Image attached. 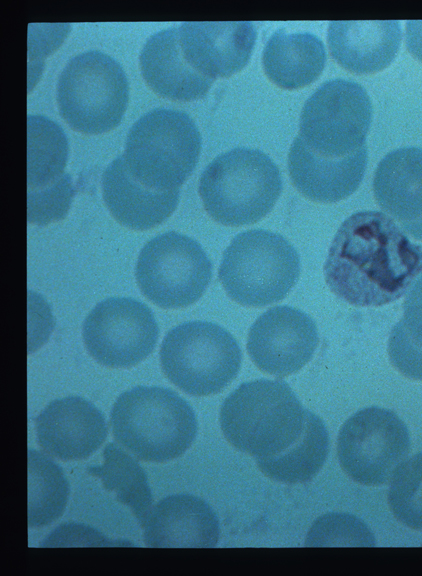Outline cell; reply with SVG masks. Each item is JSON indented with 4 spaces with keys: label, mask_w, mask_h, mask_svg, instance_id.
<instances>
[{
    "label": "cell",
    "mask_w": 422,
    "mask_h": 576,
    "mask_svg": "<svg viewBox=\"0 0 422 576\" xmlns=\"http://www.w3.org/2000/svg\"><path fill=\"white\" fill-rule=\"evenodd\" d=\"M406 45L409 52L422 62V20L407 21Z\"/></svg>",
    "instance_id": "obj_30"
},
{
    "label": "cell",
    "mask_w": 422,
    "mask_h": 576,
    "mask_svg": "<svg viewBox=\"0 0 422 576\" xmlns=\"http://www.w3.org/2000/svg\"><path fill=\"white\" fill-rule=\"evenodd\" d=\"M186 61L201 74L228 77L249 62L256 38L252 22H184L178 27Z\"/></svg>",
    "instance_id": "obj_14"
},
{
    "label": "cell",
    "mask_w": 422,
    "mask_h": 576,
    "mask_svg": "<svg viewBox=\"0 0 422 576\" xmlns=\"http://www.w3.org/2000/svg\"><path fill=\"white\" fill-rule=\"evenodd\" d=\"M201 135L185 112L153 109L131 127L123 155L130 175L142 185L159 191L180 189L194 171Z\"/></svg>",
    "instance_id": "obj_5"
},
{
    "label": "cell",
    "mask_w": 422,
    "mask_h": 576,
    "mask_svg": "<svg viewBox=\"0 0 422 576\" xmlns=\"http://www.w3.org/2000/svg\"><path fill=\"white\" fill-rule=\"evenodd\" d=\"M141 292L161 308L195 303L212 278V263L193 238L168 231L141 249L135 270Z\"/></svg>",
    "instance_id": "obj_9"
},
{
    "label": "cell",
    "mask_w": 422,
    "mask_h": 576,
    "mask_svg": "<svg viewBox=\"0 0 422 576\" xmlns=\"http://www.w3.org/2000/svg\"><path fill=\"white\" fill-rule=\"evenodd\" d=\"M306 546H375L374 534L356 516L347 513H328L312 524Z\"/></svg>",
    "instance_id": "obj_29"
},
{
    "label": "cell",
    "mask_w": 422,
    "mask_h": 576,
    "mask_svg": "<svg viewBox=\"0 0 422 576\" xmlns=\"http://www.w3.org/2000/svg\"><path fill=\"white\" fill-rule=\"evenodd\" d=\"M219 536L215 511L203 499L189 494L161 499L144 525V542L153 548H212Z\"/></svg>",
    "instance_id": "obj_17"
},
{
    "label": "cell",
    "mask_w": 422,
    "mask_h": 576,
    "mask_svg": "<svg viewBox=\"0 0 422 576\" xmlns=\"http://www.w3.org/2000/svg\"><path fill=\"white\" fill-rule=\"evenodd\" d=\"M268 78L286 89L314 82L326 63L322 40L310 32L276 30L267 41L262 56Z\"/></svg>",
    "instance_id": "obj_22"
},
{
    "label": "cell",
    "mask_w": 422,
    "mask_h": 576,
    "mask_svg": "<svg viewBox=\"0 0 422 576\" xmlns=\"http://www.w3.org/2000/svg\"><path fill=\"white\" fill-rule=\"evenodd\" d=\"M69 483L62 469L43 453L28 451V526L57 520L66 507Z\"/></svg>",
    "instance_id": "obj_26"
},
{
    "label": "cell",
    "mask_w": 422,
    "mask_h": 576,
    "mask_svg": "<svg viewBox=\"0 0 422 576\" xmlns=\"http://www.w3.org/2000/svg\"><path fill=\"white\" fill-rule=\"evenodd\" d=\"M228 296L244 306L281 301L300 276V257L282 235L252 229L236 235L225 249L218 271Z\"/></svg>",
    "instance_id": "obj_6"
},
{
    "label": "cell",
    "mask_w": 422,
    "mask_h": 576,
    "mask_svg": "<svg viewBox=\"0 0 422 576\" xmlns=\"http://www.w3.org/2000/svg\"><path fill=\"white\" fill-rule=\"evenodd\" d=\"M140 67L144 80L156 93L174 100L202 98L214 81L186 61L178 27L160 30L147 39L140 54Z\"/></svg>",
    "instance_id": "obj_21"
},
{
    "label": "cell",
    "mask_w": 422,
    "mask_h": 576,
    "mask_svg": "<svg viewBox=\"0 0 422 576\" xmlns=\"http://www.w3.org/2000/svg\"><path fill=\"white\" fill-rule=\"evenodd\" d=\"M310 411L282 380L242 383L224 400L220 425L226 439L255 460L281 454L302 436Z\"/></svg>",
    "instance_id": "obj_2"
},
{
    "label": "cell",
    "mask_w": 422,
    "mask_h": 576,
    "mask_svg": "<svg viewBox=\"0 0 422 576\" xmlns=\"http://www.w3.org/2000/svg\"><path fill=\"white\" fill-rule=\"evenodd\" d=\"M129 85L111 56L89 50L71 58L57 82L61 117L76 131L100 134L115 128L127 107Z\"/></svg>",
    "instance_id": "obj_7"
},
{
    "label": "cell",
    "mask_w": 422,
    "mask_h": 576,
    "mask_svg": "<svg viewBox=\"0 0 422 576\" xmlns=\"http://www.w3.org/2000/svg\"><path fill=\"white\" fill-rule=\"evenodd\" d=\"M410 450L411 437L404 421L377 406L350 416L337 439L341 467L354 481L367 486L388 483Z\"/></svg>",
    "instance_id": "obj_11"
},
{
    "label": "cell",
    "mask_w": 422,
    "mask_h": 576,
    "mask_svg": "<svg viewBox=\"0 0 422 576\" xmlns=\"http://www.w3.org/2000/svg\"><path fill=\"white\" fill-rule=\"evenodd\" d=\"M387 350L400 373L422 381V275L407 293L403 317L391 330Z\"/></svg>",
    "instance_id": "obj_27"
},
{
    "label": "cell",
    "mask_w": 422,
    "mask_h": 576,
    "mask_svg": "<svg viewBox=\"0 0 422 576\" xmlns=\"http://www.w3.org/2000/svg\"><path fill=\"white\" fill-rule=\"evenodd\" d=\"M159 328L151 310L130 297H110L89 312L82 337L89 354L109 367H131L154 350Z\"/></svg>",
    "instance_id": "obj_12"
},
{
    "label": "cell",
    "mask_w": 422,
    "mask_h": 576,
    "mask_svg": "<svg viewBox=\"0 0 422 576\" xmlns=\"http://www.w3.org/2000/svg\"><path fill=\"white\" fill-rule=\"evenodd\" d=\"M388 503L399 522L422 531V452L397 467L391 478Z\"/></svg>",
    "instance_id": "obj_28"
},
{
    "label": "cell",
    "mask_w": 422,
    "mask_h": 576,
    "mask_svg": "<svg viewBox=\"0 0 422 576\" xmlns=\"http://www.w3.org/2000/svg\"><path fill=\"white\" fill-rule=\"evenodd\" d=\"M373 191L378 205L422 240V148L403 146L388 152L375 170Z\"/></svg>",
    "instance_id": "obj_18"
},
{
    "label": "cell",
    "mask_w": 422,
    "mask_h": 576,
    "mask_svg": "<svg viewBox=\"0 0 422 576\" xmlns=\"http://www.w3.org/2000/svg\"><path fill=\"white\" fill-rule=\"evenodd\" d=\"M114 438L139 459L165 462L181 456L197 434L190 404L169 388L136 386L111 410Z\"/></svg>",
    "instance_id": "obj_3"
},
{
    "label": "cell",
    "mask_w": 422,
    "mask_h": 576,
    "mask_svg": "<svg viewBox=\"0 0 422 576\" xmlns=\"http://www.w3.org/2000/svg\"><path fill=\"white\" fill-rule=\"evenodd\" d=\"M401 39L397 20L331 21L327 32L332 57L355 73H373L389 66Z\"/></svg>",
    "instance_id": "obj_19"
},
{
    "label": "cell",
    "mask_w": 422,
    "mask_h": 576,
    "mask_svg": "<svg viewBox=\"0 0 422 576\" xmlns=\"http://www.w3.org/2000/svg\"><path fill=\"white\" fill-rule=\"evenodd\" d=\"M422 272V247L381 211L362 210L337 230L324 265L330 290L355 306L398 300Z\"/></svg>",
    "instance_id": "obj_1"
},
{
    "label": "cell",
    "mask_w": 422,
    "mask_h": 576,
    "mask_svg": "<svg viewBox=\"0 0 422 576\" xmlns=\"http://www.w3.org/2000/svg\"><path fill=\"white\" fill-rule=\"evenodd\" d=\"M372 114L371 99L361 84L331 79L306 100L298 136L321 155L343 157L366 145Z\"/></svg>",
    "instance_id": "obj_10"
},
{
    "label": "cell",
    "mask_w": 422,
    "mask_h": 576,
    "mask_svg": "<svg viewBox=\"0 0 422 576\" xmlns=\"http://www.w3.org/2000/svg\"><path fill=\"white\" fill-rule=\"evenodd\" d=\"M35 424L39 445L61 460L90 456L101 446L108 432L103 413L79 396L51 401Z\"/></svg>",
    "instance_id": "obj_15"
},
{
    "label": "cell",
    "mask_w": 422,
    "mask_h": 576,
    "mask_svg": "<svg viewBox=\"0 0 422 576\" xmlns=\"http://www.w3.org/2000/svg\"><path fill=\"white\" fill-rule=\"evenodd\" d=\"M282 192L277 165L264 152L237 147L216 156L203 170L199 194L218 223L243 226L266 216Z\"/></svg>",
    "instance_id": "obj_4"
},
{
    "label": "cell",
    "mask_w": 422,
    "mask_h": 576,
    "mask_svg": "<svg viewBox=\"0 0 422 576\" xmlns=\"http://www.w3.org/2000/svg\"><path fill=\"white\" fill-rule=\"evenodd\" d=\"M103 199L113 217L134 230H147L164 222L175 211L180 189L159 191L136 181L123 155L116 157L102 175Z\"/></svg>",
    "instance_id": "obj_20"
},
{
    "label": "cell",
    "mask_w": 422,
    "mask_h": 576,
    "mask_svg": "<svg viewBox=\"0 0 422 576\" xmlns=\"http://www.w3.org/2000/svg\"><path fill=\"white\" fill-rule=\"evenodd\" d=\"M28 193L51 188L70 175L64 173L68 140L62 128L42 115L28 116Z\"/></svg>",
    "instance_id": "obj_24"
},
{
    "label": "cell",
    "mask_w": 422,
    "mask_h": 576,
    "mask_svg": "<svg viewBox=\"0 0 422 576\" xmlns=\"http://www.w3.org/2000/svg\"><path fill=\"white\" fill-rule=\"evenodd\" d=\"M160 361L167 378L184 392L205 396L220 392L238 374L242 352L220 325L188 321L164 337Z\"/></svg>",
    "instance_id": "obj_8"
},
{
    "label": "cell",
    "mask_w": 422,
    "mask_h": 576,
    "mask_svg": "<svg viewBox=\"0 0 422 576\" xmlns=\"http://www.w3.org/2000/svg\"><path fill=\"white\" fill-rule=\"evenodd\" d=\"M330 448L325 423L310 411L306 428L300 439L285 452L269 458L257 459L259 469L269 478L288 484L313 479L323 467Z\"/></svg>",
    "instance_id": "obj_23"
},
{
    "label": "cell",
    "mask_w": 422,
    "mask_h": 576,
    "mask_svg": "<svg viewBox=\"0 0 422 576\" xmlns=\"http://www.w3.org/2000/svg\"><path fill=\"white\" fill-rule=\"evenodd\" d=\"M368 162L367 146L343 157H327L310 149L297 136L289 150L288 170L293 185L307 198L337 202L359 187Z\"/></svg>",
    "instance_id": "obj_16"
},
{
    "label": "cell",
    "mask_w": 422,
    "mask_h": 576,
    "mask_svg": "<svg viewBox=\"0 0 422 576\" xmlns=\"http://www.w3.org/2000/svg\"><path fill=\"white\" fill-rule=\"evenodd\" d=\"M315 321L290 306L270 308L252 324L247 350L262 371L287 376L297 372L313 357L318 345Z\"/></svg>",
    "instance_id": "obj_13"
},
{
    "label": "cell",
    "mask_w": 422,
    "mask_h": 576,
    "mask_svg": "<svg viewBox=\"0 0 422 576\" xmlns=\"http://www.w3.org/2000/svg\"><path fill=\"white\" fill-rule=\"evenodd\" d=\"M104 463L88 472L99 477L104 488L114 492L118 501L128 505L144 527L152 507V495L145 471L139 463L114 442L103 452Z\"/></svg>",
    "instance_id": "obj_25"
}]
</instances>
